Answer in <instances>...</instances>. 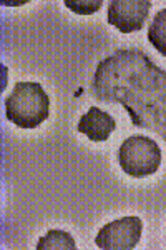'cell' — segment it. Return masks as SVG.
<instances>
[{"mask_svg": "<svg viewBox=\"0 0 166 250\" xmlns=\"http://www.w3.org/2000/svg\"><path fill=\"white\" fill-rule=\"evenodd\" d=\"M92 90L103 104H120L131 124L166 142V70L140 48H118L96 65Z\"/></svg>", "mask_w": 166, "mask_h": 250, "instance_id": "6da1fadb", "label": "cell"}, {"mask_svg": "<svg viewBox=\"0 0 166 250\" xmlns=\"http://www.w3.org/2000/svg\"><path fill=\"white\" fill-rule=\"evenodd\" d=\"M50 99L37 82L15 83L5 99V117L20 128H37L48 119Z\"/></svg>", "mask_w": 166, "mask_h": 250, "instance_id": "7a4b0ae2", "label": "cell"}, {"mask_svg": "<svg viewBox=\"0 0 166 250\" xmlns=\"http://www.w3.org/2000/svg\"><path fill=\"white\" fill-rule=\"evenodd\" d=\"M118 164L121 170L135 179L153 175L161 165V148L149 137L131 135L120 145Z\"/></svg>", "mask_w": 166, "mask_h": 250, "instance_id": "3957f363", "label": "cell"}, {"mask_svg": "<svg viewBox=\"0 0 166 250\" xmlns=\"http://www.w3.org/2000/svg\"><path fill=\"white\" fill-rule=\"evenodd\" d=\"M143 232L140 217H123L100 229L95 244L102 250H131L138 245Z\"/></svg>", "mask_w": 166, "mask_h": 250, "instance_id": "277c9868", "label": "cell"}, {"mask_svg": "<svg viewBox=\"0 0 166 250\" xmlns=\"http://www.w3.org/2000/svg\"><path fill=\"white\" fill-rule=\"evenodd\" d=\"M151 2L149 0H111L108 3V23L123 34L143 29Z\"/></svg>", "mask_w": 166, "mask_h": 250, "instance_id": "5b68a950", "label": "cell"}, {"mask_svg": "<svg viewBox=\"0 0 166 250\" xmlns=\"http://www.w3.org/2000/svg\"><path fill=\"white\" fill-rule=\"evenodd\" d=\"M116 128L115 119L108 112L100 110L98 107H90L82 119L78 120V132L87 135L92 142H105L110 139L111 132Z\"/></svg>", "mask_w": 166, "mask_h": 250, "instance_id": "8992f818", "label": "cell"}, {"mask_svg": "<svg viewBox=\"0 0 166 250\" xmlns=\"http://www.w3.org/2000/svg\"><path fill=\"white\" fill-rule=\"evenodd\" d=\"M74 237L65 230H50L38 240L37 250H75Z\"/></svg>", "mask_w": 166, "mask_h": 250, "instance_id": "52a82bcc", "label": "cell"}, {"mask_svg": "<svg viewBox=\"0 0 166 250\" xmlns=\"http://www.w3.org/2000/svg\"><path fill=\"white\" fill-rule=\"evenodd\" d=\"M148 40L163 57H166V9L160 10L153 17L148 29Z\"/></svg>", "mask_w": 166, "mask_h": 250, "instance_id": "ba28073f", "label": "cell"}, {"mask_svg": "<svg viewBox=\"0 0 166 250\" xmlns=\"http://www.w3.org/2000/svg\"><path fill=\"white\" fill-rule=\"evenodd\" d=\"M65 5L76 14H93L103 5L102 0H93V2H72V0H65Z\"/></svg>", "mask_w": 166, "mask_h": 250, "instance_id": "9c48e42d", "label": "cell"}]
</instances>
